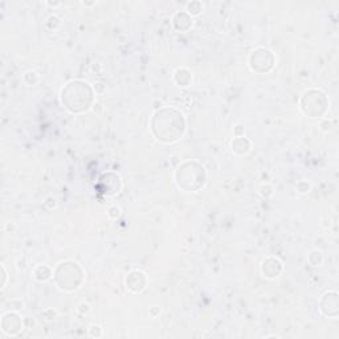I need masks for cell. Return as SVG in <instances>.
<instances>
[{"instance_id": "6da1fadb", "label": "cell", "mask_w": 339, "mask_h": 339, "mask_svg": "<svg viewBox=\"0 0 339 339\" xmlns=\"http://www.w3.org/2000/svg\"><path fill=\"white\" fill-rule=\"evenodd\" d=\"M151 131L162 143H175L184 135V115L174 108L159 109L151 118Z\"/></svg>"}, {"instance_id": "7a4b0ae2", "label": "cell", "mask_w": 339, "mask_h": 339, "mask_svg": "<svg viewBox=\"0 0 339 339\" xmlns=\"http://www.w3.org/2000/svg\"><path fill=\"white\" fill-rule=\"evenodd\" d=\"M61 102L73 114L85 113L94 104V89L85 81H71L61 90Z\"/></svg>"}, {"instance_id": "3957f363", "label": "cell", "mask_w": 339, "mask_h": 339, "mask_svg": "<svg viewBox=\"0 0 339 339\" xmlns=\"http://www.w3.org/2000/svg\"><path fill=\"white\" fill-rule=\"evenodd\" d=\"M175 181L186 192H198L207 183L205 167L198 161L183 162L175 171Z\"/></svg>"}, {"instance_id": "277c9868", "label": "cell", "mask_w": 339, "mask_h": 339, "mask_svg": "<svg viewBox=\"0 0 339 339\" xmlns=\"http://www.w3.org/2000/svg\"><path fill=\"white\" fill-rule=\"evenodd\" d=\"M53 279L58 289L64 292L77 290L85 280L84 269L74 261H64L54 269Z\"/></svg>"}, {"instance_id": "5b68a950", "label": "cell", "mask_w": 339, "mask_h": 339, "mask_svg": "<svg viewBox=\"0 0 339 339\" xmlns=\"http://www.w3.org/2000/svg\"><path fill=\"white\" fill-rule=\"evenodd\" d=\"M299 108L307 117H322L329 110V100L323 91L318 89H309L299 100Z\"/></svg>"}, {"instance_id": "8992f818", "label": "cell", "mask_w": 339, "mask_h": 339, "mask_svg": "<svg viewBox=\"0 0 339 339\" xmlns=\"http://www.w3.org/2000/svg\"><path fill=\"white\" fill-rule=\"evenodd\" d=\"M275 57L272 51L265 48H257L249 56V68L256 73H268L274 68Z\"/></svg>"}, {"instance_id": "52a82bcc", "label": "cell", "mask_w": 339, "mask_h": 339, "mask_svg": "<svg viewBox=\"0 0 339 339\" xmlns=\"http://www.w3.org/2000/svg\"><path fill=\"white\" fill-rule=\"evenodd\" d=\"M2 331L8 336H15L23 330V321L21 317L15 312H8L2 317V322H0Z\"/></svg>"}, {"instance_id": "ba28073f", "label": "cell", "mask_w": 339, "mask_h": 339, "mask_svg": "<svg viewBox=\"0 0 339 339\" xmlns=\"http://www.w3.org/2000/svg\"><path fill=\"white\" fill-rule=\"evenodd\" d=\"M338 293L335 290H329L322 296L319 301V309L322 312L323 316L330 317V318H335L339 314L338 309Z\"/></svg>"}, {"instance_id": "9c48e42d", "label": "cell", "mask_w": 339, "mask_h": 339, "mask_svg": "<svg viewBox=\"0 0 339 339\" xmlns=\"http://www.w3.org/2000/svg\"><path fill=\"white\" fill-rule=\"evenodd\" d=\"M126 288L134 294H139L144 290L147 285V277L146 273L142 270H131L126 277Z\"/></svg>"}, {"instance_id": "30bf717a", "label": "cell", "mask_w": 339, "mask_h": 339, "mask_svg": "<svg viewBox=\"0 0 339 339\" xmlns=\"http://www.w3.org/2000/svg\"><path fill=\"white\" fill-rule=\"evenodd\" d=\"M282 270H284L282 262L277 257H273V256L266 257L261 264V273L265 279H277L282 273Z\"/></svg>"}, {"instance_id": "8fae6325", "label": "cell", "mask_w": 339, "mask_h": 339, "mask_svg": "<svg viewBox=\"0 0 339 339\" xmlns=\"http://www.w3.org/2000/svg\"><path fill=\"white\" fill-rule=\"evenodd\" d=\"M172 27L178 32H187L192 28V16L186 11H179L172 16Z\"/></svg>"}, {"instance_id": "7c38bea8", "label": "cell", "mask_w": 339, "mask_h": 339, "mask_svg": "<svg viewBox=\"0 0 339 339\" xmlns=\"http://www.w3.org/2000/svg\"><path fill=\"white\" fill-rule=\"evenodd\" d=\"M231 147L232 151L236 155H246L252 150V142L244 135H240V137L233 138V141L231 142Z\"/></svg>"}, {"instance_id": "4fadbf2b", "label": "cell", "mask_w": 339, "mask_h": 339, "mask_svg": "<svg viewBox=\"0 0 339 339\" xmlns=\"http://www.w3.org/2000/svg\"><path fill=\"white\" fill-rule=\"evenodd\" d=\"M101 183L102 184H105V187L102 188V191L106 194V195L109 196H113L115 195V194H118L117 191H115L114 188L111 187V184H115V186H122V181H121V178L118 176L117 174H114V176H113V179H109V172L108 174H104L101 176Z\"/></svg>"}, {"instance_id": "5bb4252c", "label": "cell", "mask_w": 339, "mask_h": 339, "mask_svg": "<svg viewBox=\"0 0 339 339\" xmlns=\"http://www.w3.org/2000/svg\"><path fill=\"white\" fill-rule=\"evenodd\" d=\"M174 80L179 86H188L192 82V73L186 68H179L174 73Z\"/></svg>"}, {"instance_id": "9a60e30c", "label": "cell", "mask_w": 339, "mask_h": 339, "mask_svg": "<svg viewBox=\"0 0 339 339\" xmlns=\"http://www.w3.org/2000/svg\"><path fill=\"white\" fill-rule=\"evenodd\" d=\"M53 275V270L47 265H39L34 270V279L39 282H45Z\"/></svg>"}, {"instance_id": "2e32d148", "label": "cell", "mask_w": 339, "mask_h": 339, "mask_svg": "<svg viewBox=\"0 0 339 339\" xmlns=\"http://www.w3.org/2000/svg\"><path fill=\"white\" fill-rule=\"evenodd\" d=\"M203 11V4L200 2H190L186 6V12L191 16H198V15L202 14Z\"/></svg>"}, {"instance_id": "e0dca14e", "label": "cell", "mask_w": 339, "mask_h": 339, "mask_svg": "<svg viewBox=\"0 0 339 339\" xmlns=\"http://www.w3.org/2000/svg\"><path fill=\"white\" fill-rule=\"evenodd\" d=\"M307 260H309V262L313 266H322V264H323L322 252L318 251V249H314V251H312L310 255L307 256Z\"/></svg>"}, {"instance_id": "ac0fdd59", "label": "cell", "mask_w": 339, "mask_h": 339, "mask_svg": "<svg viewBox=\"0 0 339 339\" xmlns=\"http://www.w3.org/2000/svg\"><path fill=\"white\" fill-rule=\"evenodd\" d=\"M24 82L29 86H35V85L40 81V77H39V74L36 72H27V73L24 74Z\"/></svg>"}, {"instance_id": "d6986e66", "label": "cell", "mask_w": 339, "mask_h": 339, "mask_svg": "<svg viewBox=\"0 0 339 339\" xmlns=\"http://www.w3.org/2000/svg\"><path fill=\"white\" fill-rule=\"evenodd\" d=\"M310 188H312V184H310L307 180H301L298 181V184H297V191L299 194H307L310 191Z\"/></svg>"}, {"instance_id": "ffe728a7", "label": "cell", "mask_w": 339, "mask_h": 339, "mask_svg": "<svg viewBox=\"0 0 339 339\" xmlns=\"http://www.w3.org/2000/svg\"><path fill=\"white\" fill-rule=\"evenodd\" d=\"M108 215L110 216L111 219H118L119 215H121V208H119L118 205H111L108 211Z\"/></svg>"}, {"instance_id": "44dd1931", "label": "cell", "mask_w": 339, "mask_h": 339, "mask_svg": "<svg viewBox=\"0 0 339 339\" xmlns=\"http://www.w3.org/2000/svg\"><path fill=\"white\" fill-rule=\"evenodd\" d=\"M244 131H245V129H244V126H242V125H236V126H235V135H236V137L244 135Z\"/></svg>"}, {"instance_id": "7402d4cb", "label": "cell", "mask_w": 339, "mask_h": 339, "mask_svg": "<svg viewBox=\"0 0 339 339\" xmlns=\"http://www.w3.org/2000/svg\"><path fill=\"white\" fill-rule=\"evenodd\" d=\"M2 272H3V282H2V289L6 288V284H7V280H8V273L7 270H6V266L2 265Z\"/></svg>"}, {"instance_id": "603a6c76", "label": "cell", "mask_w": 339, "mask_h": 339, "mask_svg": "<svg viewBox=\"0 0 339 339\" xmlns=\"http://www.w3.org/2000/svg\"><path fill=\"white\" fill-rule=\"evenodd\" d=\"M48 4H49V6H58L60 3H48Z\"/></svg>"}]
</instances>
